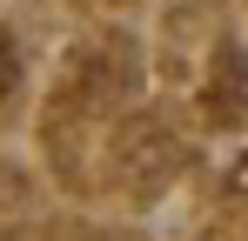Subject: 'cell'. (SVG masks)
<instances>
[]
</instances>
